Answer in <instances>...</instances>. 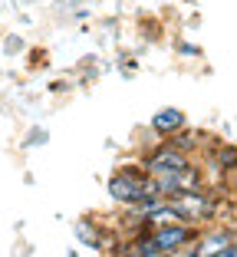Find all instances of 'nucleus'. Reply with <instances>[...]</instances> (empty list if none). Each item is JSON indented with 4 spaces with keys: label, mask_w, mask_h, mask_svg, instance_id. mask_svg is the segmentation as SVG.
<instances>
[{
    "label": "nucleus",
    "mask_w": 237,
    "mask_h": 257,
    "mask_svg": "<svg viewBox=\"0 0 237 257\" xmlns=\"http://www.w3.org/2000/svg\"><path fill=\"white\" fill-rule=\"evenodd\" d=\"M106 191H109V198H112L115 204H122V208H135L142 198H148V195H158L155 191V178L145 172V168L138 165V168H132V165H122L119 172L112 175L106 182Z\"/></svg>",
    "instance_id": "1"
},
{
    "label": "nucleus",
    "mask_w": 237,
    "mask_h": 257,
    "mask_svg": "<svg viewBox=\"0 0 237 257\" xmlns=\"http://www.w3.org/2000/svg\"><path fill=\"white\" fill-rule=\"evenodd\" d=\"M194 227L184 224V221H171V224H155L148 227V241H152L155 254H178V250H184L188 244L194 241Z\"/></svg>",
    "instance_id": "2"
},
{
    "label": "nucleus",
    "mask_w": 237,
    "mask_h": 257,
    "mask_svg": "<svg viewBox=\"0 0 237 257\" xmlns=\"http://www.w3.org/2000/svg\"><path fill=\"white\" fill-rule=\"evenodd\" d=\"M188 165V155H184L178 145H171L168 139L165 142H158L152 152H148L145 159H142V168H145L152 178H161V175H171V172H178V168H184Z\"/></svg>",
    "instance_id": "3"
},
{
    "label": "nucleus",
    "mask_w": 237,
    "mask_h": 257,
    "mask_svg": "<svg viewBox=\"0 0 237 257\" xmlns=\"http://www.w3.org/2000/svg\"><path fill=\"white\" fill-rule=\"evenodd\" d=\"M230 244H234V234H227V231H211V234L194 237L184 250H188V257H221Z\"/></svg>",
    "instance_id": "4"
},
{
    "label": "nucleus",
    "mask_w": 237,
    "mask_h": 257,
    "mask_svg": "<svg viewBox=\"0 0 237 257\" xmlns=\"http://www.w3.org/2000/svg\"><path fill=\"white\" fill-rule=\"evenodd\" d=\"M184 125H188V119H184V112H181V109H175V106L158 109V112L148 119V128H152V136H158V139H171L175 132H181Z\"/></svg>",
    "instance_id": "5"
},
{
    "label": "nucleus",
    "mask_w": 237,
    "mask_h": 257,
    "mask_svg": "<svg viewBox=\"0 0 237 257\" xmlns=\"http://www.w3.org/2000/svg\"><path fill=\"white\" fill-rule=\"evenodd\" d=\"M73 234H76V241H79V244H86L89 250H99V247H102V234L96 231V224H92L89 218L76 221V224H73Z\"/></svg>",
    "instance_id": "6"
},
{
    "label": "nucleus",
    "mask_w": 237,
    "mask_h": 257,
    "mask_svg": "<svg viewBox=\"0 0 237 257\" xmlns=\"http://www.w3.org/2000/svg\"><path fill=\"white\" fill-rule=\"evenodd\" d=\"M46 142H50V132H46V128H30L23 149H37V145H46Z\"/></svg>",
    "instance_id": "7"
},
{
    "label": "nucleus",
    "mask_w": 237,
    "mask_h": 257,
    "mask_svg": "<svg viewBox=\"0 0 237 257\" xmlns=\"http://www.w3.org/2000/svg\"><path fill=\"white\" fill-rule=\"evenodd\" d=\"M221 165L224 168H234L237 165V149H224L221 152Z\"/></svg>",
    "instance_id": "8"
},
{
    "label": "nucleus",
    "mask_w": 237,
    "mask_h": 257,
    "mask_svg": "<svg viewBox=\"0 0 237 257\" xmlns=\"http://www.w3.org/2000/svg\"><path fill=\"white\" fill-rule=\"evenodd\" d=\"M4 50H7V53H17V50H23V40L20 37H10L7 43H4Z\"/></svg>",
    "instance_id": "9"
},
{
    "label": "nucleus",
    "mask_w": 237,
    "mask_h": 257,
    "mask_svg": "<svg viewBox=\"0 0 237 257\" xmlns=\"http://www.w3.org/2000/svg\"><path fill=\"white\" fill-rule=\"evenodd\" d=\"M178 53H181V56H198L201 50H198V46H191V43H181V46H178Z\"/></svg>",
    "instance_id": "10"
},
{
    "label": "nucleus",
    "mask_w": 237,
    "mask_h": 257,
    "mask_svg": "<svg viewBox=\"0 0 237 257\" xmlns=\"http://www.w3.org/2000/svg\"><path fill=\"white\" fill-rule=\"evenodd\" d=\"M221 257H237V244H230V247H227V250H224V254H221Z\"/></svg>",
    "instance_id": "11"
}]
</instances>
